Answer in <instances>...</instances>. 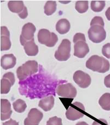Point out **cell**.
<instances>
[{"label":"cell","mask_w":110,"mask_h":125,"mask_svg":"<svg viewBox=\"0 0 110 125\" xmlns=\"http://www.w3.org/2000/svg\"><path fill=\"white\" fill-rule=\"evenodd\" d=\"M2 125H19V122L10 118L9 121L3 122Z\"/></svg>","instance_id":"cell-32"},{"label":"cell","mask_w":110,"mask_h":125,"mask_svg":"<svg viewBox=\"0 0 110 125\" xmlns=\"http://www.w3.org/2000/svg\"><path fill=\"white\" fill-rule=\"evenodd\" d=\"M89 52L88 44L84 41H78L74 45V56L78 58H84Z\"/></svg>","instance_id":"cell-11"},{"label":"cell","mask_w":110,"mask_h":125,"mask_svg":"<svg viewBox=\"0 0 110 125\" xmlns=\"http://www.w3.org/2000/svg\"><path fill=\"white\" fill-rule=\"evenodd\" d=\"M13 106L14 110L18 113H23L25 111L27 105L25 101L19 99L13 103Z\"/></svg>","instance_id":"cell-20"},{"label":"cell","mask_w":110,"mask_h":125,"mask_svg":"<svg viewBox=\"0 0 110 125\" xmlns=\"http://www.w3.org/2000/svg\"><path fill=\"white\" fill-rule=\"evenodd\" d=\"M18 16L21 19H25V18H26V17L28 16V12H27V8L25 7L24 9V10H23L22 12L20 13V14H19Z\"/></svg>","instance_id":"cell-31"},{"label":"cell","mask_w":110,"mask_h":125,"mask_svg":"<svg viewBox=\"0 0 110 125\" xmlns=\"http://www.w3.org/2000/svg\"><path fill=\"white\" fill-rule=\"evenodd\" d=\"M75 8L79 13H83L88 10V1H78L75 4Z\"/></svg>","instance_id":"cell-23"},{"label":"cell","mask_w":110,"mask_h":125,"mask_svg":"<svg viewBox=\"0 0 110 125\" xmlns=\"http://www.w3.org/2000/svg\"><path fill=\"white\" fill-rule=\"evenodd\" d=\"M76 125H89L87 123H86L84 121H81V122H78V123H77Z\"/></svg>","instance_id":"cell-35"},{"label":"cell","mask_w":110,"mask_h":125,"mask_svg":"<svg viewBox=\"0 0 110 125\" xmlns=\"http://www.w3.org/2000/svg\"><path fill=\"white\" fill-rule=\"evenodd\" d=\"M12 84L9 80L3 78L1 80V94H6L9 92Z\"/></svg>","instance_id":"cell-22"},{"label":"cell","mask_w":110,"mask_h":125,"mask_svg":"<svg viewBox=\"0 0 110 125\" xmlns=\"http://www.w3.org/2000/svg\"><path fill=\"white\" fill-rule=\"evenodd\" d=\"M3 78H7L8 80H9L10 82L12 83V85H13L15 83L16 80H15V77L13 73L10 72L6 73L3 76Z\"/></svg>","instance_id":"cell-29"},{"label":"cell","mask_w":110,"mask_h":125,"mask_svg":"<svg viewBox=\"0 0 110 125\" xmlns=\"http://www.w3.org/2000/svg\"><path fill=\"white\" fill-rule=\"evenodd\" d=\"M86 67L94 72L105 73L109 71L110 64L107 59L98 55H93L88 59L85 63Z\"/></svg>","instance_id":"cell-1"},{"label":"cell","mask_w":110,"mask_h":125,"mask_svg":"<svg viewBox=\"0 0 110 125\" xmlns=\"http://www.w3.org/2000/svg\"><path fill=\"white\" fill-rule=\"evenodd\" d=\"M70 28V23L66 19H60L56 24V30L60 34H65L68 33Z\"/></svg>","instance_id":"cell-16"},{"label":"cell","mask_w":110,"mask_h":125,"mask_svg":"<svg viewBox=\"0 0 110 125\" xmlns=\"http://www.w3.org/2000/svg\"><path fill=\"white\" fill-rule=\"evenodd\" d=\"M38 63L36 61H28L19 67L17 70V74L20 81L24 80L27 77L38 72Z\"/></svg>","instance_id":"cell-2"},{"label":"cell","mask_w":110,"mask_h":125,"mask_svg":"<svg viewBox=\"0 0 110 125\" xmlns=\"http://www.w3.org/2000/svg\"><path fill=\"white\" fill-rule=\"evenodd\" d=\"M16 62V57L13 54H6L1 59V66L5 70L13 68Z\"/></svg>","instance_id":"cell-13"},{"label":"cell","mask_w":110,"mask_h":125,"mask_svg":"<svg viewBox=\"0 0 110 125\" xmlns=\"http://www.w3.org/2000/svg\"><path fill=\"white\" fill-rule=\"evenodd\" d=\"M88 33L89 39L94 43H100L103 42L106 36L104 28L100 25L91 26Z\"/></svg>","instance_id":"cell-6"},{"label":"cell","mask_w":110,"mask_h":125,"mask_svg":"<svg viewBox=\"0 0 110 125\" xmlns=\"http://www.w3.org/2000/svg\"><path fill=\"white\" fill-rule=\"evenodd\" d=\"M1 35H6L10 36V33L7 28L5 26L1 27Z\"/></svg>","instance_id":"cell-30"},{"label":"cell","mask_w":110,"mask_h":125,"mask_svg":"<svg viewBox=\"0 0 110 125\" xmlns=\"http://www.w3.org/2000/svg\"><path fill=\"white\" fill-rule=\"evenodd\" d=\"M43 117V114L39 110L33 108L28 113L27 117L24 120V125H38Z\"/></svg>","instance_id":"cell-10"},{"label":"cell","mask_w":110,"mask_h":125,"mask_svg":"<svg viewBox=\"0 0 110 125\" xmlns=\"http://www.w3.org/2000/svg\"><path fill=\"white\" fill-rule=\"evenodd\" d=\"M44 13L47 16H51L57 10V2L54 1H48L46 3L44 7Z\"/></svg>","instance_id":"cell-19"},{"label":"cell","mask_w":110,"mask_h":125,"mask_svg":"<svg viewBox=\"0 0 110 125\" xmlns=\"http://www.w3.org/2000/svg\"><path fill=\"white\" fill-rule=\"evenodd\" d=\"M102 53L107 59H110V43L103 45L102 48Z\"/></svg>","instance_id":"cell-27"},{"label":"cell","mask_w":110,"mask_h":125,"mask_svg":"<svg viewBox=\"0 0 110 125\" xmlns=\"http://www.w3.org/2000/svg\"><path fill=\"white\" fill-rule=\"evenodd\" d=\"M46 125H62V120L57 116H54L49 118L47 122Z\"/></svg>","instance_id":"cell-26"},{"label":"cell","mask_w":110,"mask_h":125,"mask_svg":"<svg viewBox=\"0 0 110 125\" xmlns=\"http://www.w3.org/2000/svg\"><path fill=\"white\" fill-rule=\"evenodd\" d=\"M58 95L65 98H75L77 95V90L71 83L62 84L58 85L57 88Z\"/></svg>","instance_id":"cell-7"},{"label":"cell","mask_w":110,"mask_h":125,"mask_svg":"<svg viewBox=\"0 0 110 125\" xmlns=\"http://www.w3.org/2000/svg\"><path fill=\"white\" fill-rule=\"evenodd\" d=\"M85 111V106L79 102H75L71 104L66 112V117L68 120L75 121L82 118Z\"/></svg>","instance_id":"cell-4"},{"label":"cell","mask_w":110,"mask_h":125,"mask_svg":"<svg viewBox=\"0 0 110 125\" xmlns=\"http://www.w3.org/2000/svg\"><path fill=\"white\" fill-rule=\"evenodd\" d=\"M38 40L40 44L47 47H53L58 42V36L55 33H51L46 29H40L37 35Z\"/></svg>","instance_id":"cell-3"},{"label":"cell","mask_w":110,"mask_h":125,"mask_svg":"<svg viewBox=\"0 0 110 125\" xmlns=\"http://www.w3.org/2000/svg\"><path fill=\"white\" fill-rule=\"evenodd\" d=\"M73 81L82 88H88L91 84V77L87 73L82 71H77L73 76Z\"/></svg>","instance_id":"cell-9"},{"label":"cell","mask_w":110,"mask_h":125,"mask_svg":"<svg viewBox=\"0 0 110 125\" xmlns=\"http://www.w3.org/2000/svg\"><path fill=\"white\" fill-rule=\"evenodd\" d=\"M105 15L108 20L110 21V7L107 8V10L105 12Z\"/></svg>","instance_id":"cell-34"},{"label":"cell","mask_w":110,"mask_h":125,"mask_svg":"<svg viewBox=\"0 0 110 125\" xmlns=\"http://www.w3.org/2000/svg\"><path fill=\"white\" fill-rule=\"evenodd\" d=\"M71 42L68 39H63L55 51L54 56L60 61H66L70 57Z\"/></svg>","instance_id":"cell-5"},{"label":"cell","mask_w":110,"mask_h":125,"mask_svg":"<svg viewBox=\"0 0 110 125\" xmlns=\"http://www.w3.org/2000/svg\"><path fill=\"white\" fill-rule=\"evenodd\" d=\"M36 30L35 26L31 23H27L24 25L20 36V42L23 46L29 41L34 39Z\"/></svg>","instance_id":"cell-8"},{"label":"cell","mask_w":110,"mask_h":125,"mask_svg":"<svg viewBox=\"0 0 110 125\" xmlns=\"http://www.w3.org/2000/svg\"><path fill=\"white\" fill-rule=\"evenodd\" d=\"M105 1H92L91 2V9L95 12H100L105 7Z\"/></svg>","instance_id":"cell-24"},{"label":"cell","mask_w":110,"mask_h":125,"mask_svg":"<svg viewBox=\"0 0 110 125\" xmlns=\"http://www.w3.org/2000/svg\"><path fill=\"white\" fill-rule=\"evenodd\" d=\"M92 125H102L99 124V122H97V121H94Z\"/></svg>","instance_id":"cell-36"},{"label":"cell","mask_w":110,"mask_h":125,"mask_svg":"<svg viewBox=\"0 0 110 125\" xmlns=\"http://www.w3.org/2000/svg\"><path fill=\"white\" fill-rule=\"evenodd\" d=\"M1 120L5 121L9 119L12 114L11 109V104L7 99H1Z\"/></svg>","instance_id":"cell-12"},{"label":"cell","mask_w":110,"mask_h":125,"mask_svg":"<svg viewBox=\"0 0 110 125\" xmlns=\"http://www.w3.org/2000/svg\"><path fill=\"white\" fill-rule=\"evenodd\" d=\"M25 7L22 1H9L8 3V7L10 11L18 14L22 12Z\"/></svg>","instance_id":"cell-17"},{"label":"cell","mask_w":110,"mask_h":125,"mask_svg":"<svg viewBox=\"0 0 110 125\" xmlns=\"http://www.w3.org/2000/svg\"><path fill=\"white\" fill-rule=\"evenodd\" d=\"M0 46L1 51H6L9 50L11 47V42L10 36L6 35H1L0 37Z\"/></svg>","instance_id":"cell-21"},{"label":"cell","mask_w":110,"mask_h":125,"mask_svg":"<svg viewBox=\"0 0 110 125\" xmlns=\"http://www.w3.org/2000/svg\"><path fill=\"white\" fill-rule=\"evenodd\" d=\"M54 105V98L53 96H49L41 99L38 106L44 111H49L53 108Z\"/></svg>","instance_id":"cell-14"},{"label":"cell","mask_w":110,"mask_h":125,"mask_svg":"<svg viewBox=\"0 0 110 125\" xmlns=\"http://www.w3.org/2000/svg\"><path fill=\"white\" fill-rule=\"evenodd\" d=\"M78 41H84V42H86L85 34L80 33H78L75 34L74 36H73V42L75 44V43L78 42Z\"/></svg>","instance_id":"cell-28"},{"label":"cell","mask_w":110,"mask_h":125,"mask_svg":"<svg viewBox=\"0 0 110 125\" xmlns=\"http://www.w3.org/2000/svg\"><path fill=\"white\" fill-rule=\"evenodd\" d=\"M99 104L102 109L106 111L110 110V93H106L100 97Z\"/></svg>","instance_id":"cell-18"},{"label":"cell","mask_w":110,"mask_h":125,"mask_svg":"<svg viewBox=\"0 0 110 125\" xmlns=\"http://www.w3.org/2000/svg\"><path fill=\"white\" fill-rule=\"evenodd\" d=\"M104 21L102 17L96 16L92 19L90 22V26H93V25H100L102 27H104Z\"/></svg>","instance_id":"cell-25"},{"label":"cell","mask_w":110,"mask_h":125,"mask_svg":"<svg viewBox=\"0 0 110 125\" xmlns=\"http://www.w3.org/2000/svg\"><path fill=\"white\" fill-rule=\"evenodd\" d=\"M104 84L107 88H110V74L105 77L104 79Z\"/></svg>","instance_id":"cell-33"},{"label":"cell","mask_w":110,"mask_h":125,"mask_svg":"<svg viewBox=\"0 0 110 125\" xmlns=\"http://www.w3.org/2000/svg\"><path fill=\"white\" fill-rule=\"evenodd\" d=\"M25 53L30 56H34L37 55L38 52V47L37 46L34 39L27 42L24 46Z\"/></svg>","instance_id":"cell-15"}]
</instances>
